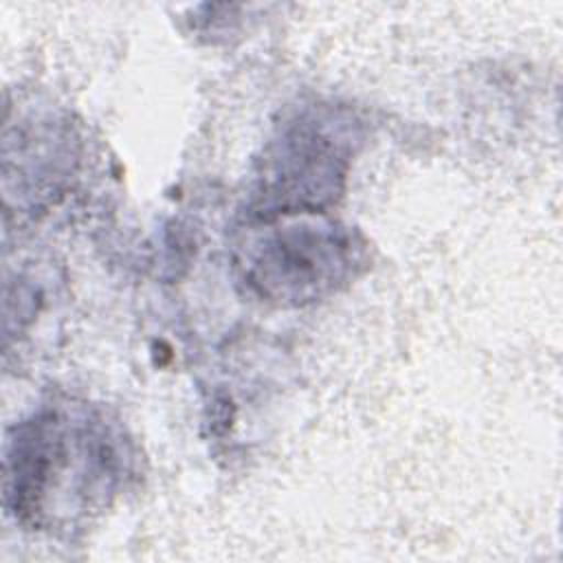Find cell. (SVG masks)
Segmentation results:
<instances>
[{"label":"cell","mask_w":563,"mask_h":563,"mask_svg":"<svg viewBox=\"0 0 563 563\" xmlns=\"http://www.w3.org/2000/svg\"><path fill=\"white\" fill-rule=\"evenodd\" d=\"M363 246L334 222H290L255 238L242 268L264 299L301 306L347 284L361 264Z\"/></svg>","instance_id":"3957f363"},{"label":"cell","mask_w":563,"mask_h":563,"mask_svg":"<svg viewBox=\"0 0 563 563\" xmlns=\"http://www.w3.org/2000/svg\"><path fill=\"white\" fill-rule=\"evenodd\" d=\"M130 468L114 422L88 405L55 402L9 431L4 504L26 528L73 530L112 501Z\"/></svg>","instance_id":"6da1fadb"},{"label":"cell","mask_w":563,"mask_h":563,"mask_svg":"<svg viewBox=\"0 0 563 563\" xmlns=\"http://www.w3.org/2000/svg\"><path fill=\"white\" fill-rule=\"evenodd\" d=\"M356 123L332 108H317L286 123L268 145L253 216L275 220L292 213H314L334 202L347 174Z\"/></svg>","instance_id":"7a4b0ae2"}]
</instances>
